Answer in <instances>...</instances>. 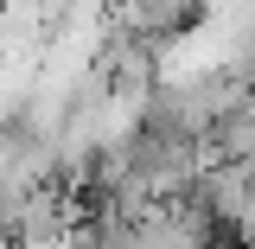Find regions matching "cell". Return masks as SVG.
I'll use <instances>...</instances> for the list:
<instances>
[{"label": "cell", "mask_w": 255, "mask_h": 249, "mask_svg": "<svg viewBox=\"0 0 255 249\" xmlns=\"http://www.w3.org/2000/svg\"><path fill=\"white\" fill-rule=\"evenodd\" d=\"M185 13H191V0H115V26H122L128 38H140V45L179 32Z\"/></svg>", "instance_id": "1"}]
</instances>
